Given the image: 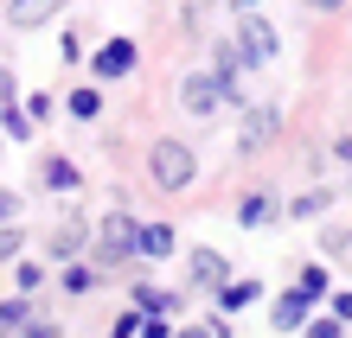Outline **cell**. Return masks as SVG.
I'll list each match as a JSON object with an SVG mask.
<instances>
[{
    "instance_id": "obj_1",
    "label": "cell",
    "mask_w": 352,
    "mask_h": 338,
    "mask_svg": "<svg viewBox=\"0 0 352 338\" xmlns=\"http://www.w3.org/2000/svg\"><path fill=\"white\" fill-rule=\"evenodd\" d=\"M148 179L160 185V192H186V185L199 179L192 147H179V141H154V147H148Z\"/></svg>"
},
{
    "instance_id": "obj_2",
    "label": "cell",
    "mask_w": 352,
    "mask_h": 338,
    "mask_svg": "<svg viewBox=\"0 0 352 338\" xmlns=\"http://www.w3.org/2000/svg\"><path fill=\"white\" fill-rule=\"evenodd\" d=\"M237 32H243V51H250V64H269V58L282 51V38H276V26H269L263 13H243V19H237Z\"/></svg>"
},
{
    "instance_id": "obj_3",
    "label": "cell",
    "mask_w": 352,
    "mask_h": 338,
    "mask_svg": "<svg viewBox=\"0 0 352 338\" xmlns=\"http://www.w3.org/2000/svg\"><path fill=\"white\" fill-rule=\"evenodd\" d=\"M129 71H135V38H109V45L96 51V77L116 83V77H129Z\"/></svg>"
},
{
    "instance_id": "obj_4",
    "label": "cell",
    "mask_w": 352,
    "mask_h": 338,
    "mask_svg": "<svg viewBox=\"0 0 352 338\" xmlns=\"http://www.w3.org/2000/svg\"><path fill=\"white\" fill-rule=\"evenodd\" d=\"M102 256L109 262H122V256H135V217H102Z\"/></svg>"
},
{
    "instance_id": "obj_5",
    "label": "cell",
    "mask_w": 352,
    "mask_h": 338,
    "mask_svg": "<svg viewBox=\"0 0 352 338\" xmlns=\"http://www.w3.org/2000/svg\"><path fill=\"white\" fill-rule=\"evenodd\" d=\"M179 102H186L192 115H212L218 102H224V90H218V77H186V83H179Z\"/></svg>"
},
{
    "instance_id": "obj_6",
    "label": "cell",
    "mask_w": 352,
    "mask_h": 338,
    "mask_svg": "<svg viewBox=\"0 0 352 338\" xmlns=\"http://www.w3.org/2000/svg\"><path fill=\"white\" fill-rule=\"evenodd\" d=\"M58 7H65V0H7V19H13L19 32H32V26H45Z\"/></svg>"
},
{
    "instance_id": "obj_7",
    "label": "cell",
    "mask_w": 352,
    "mask_h": 338,
    "mask_svg": "<svg viewBox=\"0 0 352 338\" xmlns=\"http://www.w3.org/2000/svg\"><path fill=\"white\" fill-rule=\"evenodd\" d=\"M135 256H148V262L173 256V230L167 224H135Z\"/></svg>"
},
{
    "instance_id": "obj_8",
    "label": "cell",
    "mask_w": 352,
    "mask_h": 338,
    "mask_svg": "<svg viewBox=\"0 0 352 338\" xmlns=\"http://www.w3.org/2000/svg\"><path fill=\"white\" fill-rule=\"evenodd\" d=\"M276 109H250V115H243V134H237V147H243V154H250V147H263L269 134H276Z\"/></svg>"
},
{
    "instance_id": "obj_9",
    "label": "cell",
    "mask_w": 352,
    "mask_h": 338,
    "mask_svg": "<svg viewBox=\"0 0 352 338\" xmlns=\"http://www.w3.org/2000/svg\"><path fill=\"white\" fill-rule=\"evenodd\" d=\"M224 274H231V268H224L218 249H192V281L199 287H224Z\"/></svg>"
},
{
    "instance_id": "obj_10",
    "label": "cell",
    "mask_w": 352,
    "mask_h": 338,
    "mask_svg": "<svg viewBox=\"0 0 352 338\" xmlns=\"http://www.w3.org/2000/svg\"><path fill=\"white\" fill-rule=\"evenodd\" d=\"M301 319H307V293L288 287L282 300H276V326H282V332H301Z\"/></svg>"
},
{
    "instance_id": "obj_11",
    "label": "cell",
    "mask_w": 352,
    "mask_h": 338,
    "mask_svg": "<svg viewBox=\"0 0 352 338\" xmlns=\"http://www.w3.org/2000/svg\"><path fill=\"white\" fill-rule=\"evenodd\" d=\"M250 300H256V281H237V287L224 281V287H218V306H224V313H243Z\"/></svg>"
},
{
    "instance_id": "obj_12",
    "label": "cell",
    "mask_w": 352,
    "mask_h": 338,
    "mask_svg": "<svg viewBox=\"0 0 352 338\" xmlns=\"http://www.w3.org/2000/svg\"><path fill=\"white\" fill-rule=\"evenodd\" d=\"M269 217H276V198H263V192L237 204V224H250V230H256V224H269Z\"/></svg>"
},
{
    "instance_id": "obj_13",
    "label": "cell",
    "mask_w": 352,
    "mask_h": 338,
    "mask_svg": "<svg viewBox=\"0 0 352 338\" xmlns=\"http://www.w3.org/2000/svg\"><path fill=\"white\" fill-rule=\"evenodd\" d=\"M45 185H52V192H77V166L71 160H52L45 166Z\"/></svg>"
},
{
    "instance_id": "obj_14",
    "label": "cell",
    "mask_w": 352,
    "mask_h": 338,
    "mask_svg": "<svg viewBox=\"0 0 352 338\" xmlns=\"http://www.w3.org/2000/svg\"><path fill=\"white\" fill-rule=\"evenodd\" d=\"M19 326H26V300H7L0 306V338H19Z\"/></svg>"
},
{
    "instance_id": "obj_15",
    "label": "cell",
    "mask_w": 352,
    "mask_h": 338,
    "mask_svg": "<svg viewBox=\"0 0 352 338\" xmlns=\"http://www.w3.org/2000/svg\"><path fill=\"white\" fill-rule=\"evenodd\" d=\"M90 287H96V268L71 262V268H65V293H90Z\"/></svg>"
},
{
    "instance_id": "obj_16",
    "label": "cell",
    "mask_w": 352,
    "mask_h": 338,
    "mask_svg": "<svg viewBox=\"0 0 352 338\" xmlns=\"http://www.w3.org/2000/svg\"><path fill=\"white\" fill-rule=\"evenodd\" d=\"M0 134H13V141H26V134H32V121H26V109H0Z\"/></svg>"
},
{
    "instance_id": "obj_17",
    "label": "cell",
    "mask_w": 352,
    "mask_h": 338,
    "mask_svg": "<svg viewBox=\"0 0 352 338\" xmlns=\"http://www.w3.org/2000/svg\"><path fill=\"white\" fill-rule=\"evenodd\" d=\"M301 293H307V300H320V293H327V268H301Z\"/></svg>"
},
{
    "instance_id": "obj_18",
    "label": "cell",
    "mask_w": 352,
    "mask_h": 338,
    "mask_svg": "<svg viewBox=\"0 0 352 338\" xmlns=\"http://www.w3.org/2000/svg\"><path fill=\"white\" fill-rule=\"evenodd\" d=\"M96 109H102V96H96V90H77V96H71V115H84V121H90Z\"/></svg>"
},
{
    "instance_id": "obj_19",
    "label": "cell",
    "mask_w": 352,
    "mask_h": 338,
    "mask_svg": "<svg viewBox=\"0 0 352 338\" xmlns=\"http://www.w3.org/2000/svg\"><path fill=\"white\" fill-rule=\"evenodd\" d=\"M13 281H19V300H26V293H32L38 281H45V268H32V262H19V274H13Z\"/></svg>"
},
{
    "instance_id": "obj_20",
    "label": "cell",
    "mask_w": 352,
    "mask_h": 338,
    "mask_svg": "<svg viewBox=\"0 0 352 338\" xmlns=\"http://www.w3.org/2000/svg\"><path fill=\"white\" fill-rule=\"evenodd\" d=\"M314 210H327V192H307V198H295V217H314Z\"/></svg>"
},
{
    "instance_id": "obj_21",
    "label": "cell",
    "mask_w": 352,
    "mask_h": 338,
    "mask_svg": "<svg viewBox=\"0 0 352 338\" xmlns=\"http://www.w3.org/2000/svg\"><path fill=\"white\" fill-rule=\"evenodd\" d=\"M109 338H141V313H122V319H116V332Z\"/></svg>"
},
{
    "instance_id": "obj_22",
    "label": "cell",
    "mask_w": 352,
    "mask_h": 338,
    "mask_svg": "<svg viewBox=\"0 0 352 338\" xmlns=\"http://www.w3.org/2000/svg\"><path fill=\"white\" fill-rule=\"evenodd\" d=\"M19 338H58V326H52V319H26V326H19Z\"/></svg>"
},
{
    "instance_id": "obj_23",
    "label": "cell",
    "mask_w": 352,
    "mask_h": 338,
    "mask_svg": "<svg viewBox=\"0 0 352 338\" xmlns=\"http://www.w3.org/2000/svg\"><path fill=\"white\" fill-rule=\"evenodd\" d=\"M19 243H26L19 230H0V262H7V256H19Z\"/></svg>"
},
{
    "instance_id": "obj_24",
    "label": "cell",
    "mask_w": 352,
    "mask_h": 338,
    "mask_svg": "<svg viewBox=\"0 0 352 338\" xmlns=\"http://www.w3.org/2000/svg\"><path fill=\"white\" fill-rule=\"evenodd\" d=\"M141 338H173V332H167V319H141Z\"/></svg>"
},
{
    "instance_id": "obj_25",
    "label": "cell",
    "mask_w": 352,
    "mask_h": 338,
    "mask_svg": "<svg viewBox=\"0 0 352 338\" xmlns=\"http://www.w3.org/2000/svg\"><path fill=\"white\" fill-rule=\"evenodd\" d=\"M307 338H340V326H333V319H314V326H307Z\"/></svg>"
},
{
    "instance_id": "obj_26",
    "label": "cell",
    "mask_w": 352,
    "mask_h": 338,
    "mask_svg": "<svg viewBox=\"0 0 352 338\" xmlns=\"http://www.w3.org/2000/svg\"><path fill=\"white\" fill-rule=\"evenodd\" d=\"M13 102V71H0V109Z\"/></svg>"
},
{
    "instance_id": "obj_27",
    "label": "cell",
    "mask_w": 352,
    "mask_h": 338,
    "mask_svg": "<svg viewBox=\"0 0 352 338\" xmlns=\"http://www.w3.org/2000/svg\"><path fill=\"white\" fill-rule=\"evenodd\" d=\"M0 217H19V198L13 192H0Z\"/></svg>"
},
{
    "instance_id": "obj_28",
    "label": "cell",
    "mask_w": 352,
    "mask_h": 338,
    "mask_svg": "<svg viewBox=\"0 0 352 338\" xmlns=\"http://www.w3.org/2000/svg\"><path fill=\"white\" fill-rule=\"evenodd\" d=\"M333 313H340V319H352V293H340V300H333Z\"/></svg>"
},
{
    "instance_id": "obj_29",
    "label": "cell",
    "mask_w": 352,
    "mask_h": 338,
    "mask_svg": "<svg viewBox=\"0 0 352 338\" xmlns=\"http://www.w3.org/2000/svg\"><path fill=\"white\" fill-rule=\"evenodd\" d=\"M333 154H340V160H352V134H346V141H340V147H333Z\"/></svg>"
},
{
    "instance_id": "obj_30",
    "label": "cell",
    "mask_w": 352,
    "mask_h": 338,
    "mask_svg": "<svg viewBox=\"0 0 352 338\" xmlns=\"http://www.w3.org/2000/svg\"><path fill=\"white\" fill-rule=\"evenodd\" d=\"M179 338H212V332H179Z\"/></svg>"
},
{
    "instance_id": "obj_31",
    "label": "cell",
    "mask_w": 352,
    "mask_h": 338,
    "mask_svg": "<svg viewBox=\"0 0 352 338\" xmlns=\"http://www.w3.org/2000/svg\"><path fill=\"white\" fill-rule=\"evenodd\" d=\"M237 7H256V0H237Z\"/></svg>"
},
{
    "instance_id": "obj_32",
    "label": "cell",
    "mask_w": 352,
    "mask_h": 338,
    "mask_svg": "<svg viewBox=\"0 0 352 338\" xmlns=\"http://www.w3.org/2000/svg\"><path fill=\"white\" fill-rule=\"evenodd\" d=\"M320 7H340V0H320Z\"/></svg>"
}]
</instances>
